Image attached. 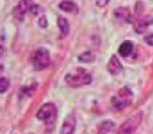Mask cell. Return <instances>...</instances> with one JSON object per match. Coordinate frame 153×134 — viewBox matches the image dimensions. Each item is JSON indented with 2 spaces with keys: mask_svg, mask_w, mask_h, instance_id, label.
<instances>
[{
  "mask_svg": "<svg viewBox=\"0 0 153 134\" xmlns=\"http://www.w3.org/2000/svg\"><path fill=\"white\" fill-rule=\"evenodd\" d=\"M65 81L70 87H82V86H87L92 83V74L86 71L85 68L77 67L74 71L67 73L65 76Z\"/></svg>",
  "mask_w": 153,
  "mask_h": 134,
  "instance_id": "obj_1",
  "label": "cell"
},
{
  "mask_svg": "<svg viewBox=\"0 0 153 134\" xmlns=\"http://www.w3.org/2000/svg\"><path fill=\"white\" fill-rule=\"evenodd\" d=\"M132 100H133V91L129 87H122L112 97V104L116 110H123L132 103Z\"/></svg>",
  "mask_w": 153,
  "mask_h": 134,
  "instance_id": "obj_2",
  "label": "cell"
},
{
  "mask_svg": "<svg viewBox=\"0 0 153 134\" xmlns=\"http://www.w3.org/2000/svg\"><path fill=\"white\" fill-rule=\"evenodd\" d=\"M27 13L37 14L39 13V6L34 4L33 0H20L19 4L14 9V16H16L19 20H23Z\"/></svg>",
  "mask_w": 153,
  "mask_h": 134,
  "instance_id": "obj_3",
  "label": "cell"
},
{
  "mask_svg": "<svg viewBox=\"0 0 153 134\" xmlns=\"http://www.w3.org/2000/svg\"><path fill=\"white\" fill-rule=\"evenodd\" d=\"M32 63H33L36 70H43V68L49 67V64H50V54H49V52L46 49H43V47L37 49L33 53V56H32Z\"/></svg>",
  "mask_w": 153,
  "mask_h": 134,
  "instance_id": "obj_4",
  "label": "cell"
},
{
  "mask_svg": "<svg viewBox=\"0 0 153 134\" xmlns=\"http://www.w3.org/2000/svg\"><path fill=\"white\" fill-rule=\"evenodd\" d=\"M56 116H57V108L54 106L53 103H46V104H43L40 110L37 111L36 114V117L39 119L40 121H45L47 124H50V123H53L56 120Z\"/></svg>",
  "mask_w": 153,
  "mask_h": 134,
  "instance_id": "obj_5",
  "label": "cell"
},
{
  "mask_svg": "<svg viewBox=\"0 0 153 134\" xmlns=\"http://www.w3.org/2000/svg\"><path fill=\"white\" fill-rule=\"evenodd\" d=\"M143 120V114L140 113H134L130 119H127L119 128V134H133L137 127L140 126V123Z\"/></svg>",
  "mask_w": 153,
  "mask_h": 134,
  "instance_id": "obj_6",
  "label": "cell"
},
{
  "mask_svg": "<svg viewBox=\"0 0 153 134\" xmlns=\"http://www.w3.org/2000/svg\"><path fill=\"white\" fill-rule=\"evenodd\" d=\"M152 24H153V14H149V16H145V17H139L133 23L136 33H145L147 27L152 26Z\"/></svg>",
  "mask_w": 153,
  "mask_h": 134,
  "instance_id": "obj_7",
  "label": "cell"
},
{
  "mask_svg": "<svg viewBox=\"0 0 153 134\" xmlns=\"http://www.w3.org/2000/svg\"><path fill=\"white\" fill-rule=\"evenodd\" d=\"M74 130H76V117L73 114H69L63 121L60 134H74Z\"/></svg>",
  "mask_w": 153,
  "mask_h": 134,
  "instance_id": "obj_8",
  "label": "cell"
},
{
  "mask_svg": "<svg viewBox=\"0 0 153 134\" xmlns=\"http://www.w3.org/2000/svg\"><path fill=\"white\" fill-rule=\"evenodd\" d=\"M114 16H116L119 20L126 21V23H132V24H133L134 20H136L127 7H119V9H116V10H114Z\"/></svg>",
  "mask_w": 153,
  "mask_h": 134,
  "instance_id": "obj_9",
  "label": "cell"
},
{
  "mask_svg": "<svg viewBox=\"0 0 153 134\" xmlns=\"http://www.w3.org/2000/svg\"><path fill=\"white\" fill-rule=\"evenodd\" d=\"M122 70H123V67H122V63L119 61V57L112 56V59L107 64V71L110 74H113V76H117V74L122 73Z\"/></svg>",
  "mask_w": 153,
  "mask_h": 134,
  "instance_id": "obj_10",
  "label": "cell"
},
{
  "mask_svg": "<svg viewBox=\"0 0 153 134\" xmlns=\"http://www.w3.org/2000/svg\"><path fill=\"white\" fill-rule=\"evenodd\" d=\"M134 53V44L132 41H123L122 44L119 46V54L120 56H123V57H129V56H132Z\"/></svg>",
  "mask_w": 153,
  "mask_h": 134,
  "instance_id": "obj_11",
  "label": "cell"
},
{
  "mask_svg": "<svg viewBox=\"0 0 153 134\" xmlns=\"http://www.w3.org/2000/svg\"><path fill=\"white\" fill-rule=\"evenodd\" d=\"M59 9L63 10V12H67V13H77L79 12V7L76 3L70 1V0H63L59 3Z\"/></svg>",
  "mask_w": 153,
  "mask_h": 134,
  "instance_id": "obj_12",
  "label": "cell"
},
{
  "mask_svg": "<svg viewBox=\"0 0 153 134\" xmlns=\"http://www.w3.org/2000/svg\"><path fill=\"white\" fill-rule=\"evenodd\" d=\"M57 27H59L60 36H62V37H66L67 34H69L70 27H69V21H67L65 17H59V19H57Z\"/></svg>",
  "mask_w": 153,
  "mask_h": 134,
  "instance_id": "obj_13",
  "label": "cell"
},
{
  "mask_svg": "<svg viewBox=\"0 0 153 134\" xmlns=\"http://www.w3.org/2000/svg\"><path fill=\"white\" fill-rule=\"evenodd\" d=\"M113 128H114V123L107 120V121H102L99 126H97V131H99V134H106L109 131H112Z\"/></svg>",
  "mask_w": 153,
  "mask_h": 134,
  "instance_id": "obj_14",
  "label": "cell"
},
{
  "mask_svg": "<svg viewBox=\"0 0 153 134\" xmlns=\"http://www.w3.org/2000/svg\"><path fill=\"white\" fill-rule=\"evenodd\" d=\"M79 60L80 61H85V63H92L94 60V56L93 53H90V52H86V53H82L79 56Z\"/></svg>",
  "mask_w": 153,
  "mask_h": 134,
  "instance_id": "obj_15",
  "label": "cell"
},
{
  "mask_svg": "<svg viewBox=\"0 0 153 134\" xmlns=\"http://www.w3.org/2000/svg\"><path fill=\"white\" fill-rule=\"evenodd\" d=\"M10 87V81L6 77H0V93H4L7 91Z\"/></svg>",
  "mask_w": 153,
  "mask_h": 134,
  "instance_id": "obj_16",
  "label": "cell"
},
{
  "mask_svg": "<svg viewBox=\"0 0 153 134\" xmlns=\"http://www.w3.org/2000/svg\"><path fill=\"white\" fill-rule=\"evenodd\" d=\"M145 41H146L149 46H153V34H147L145 37Z\"/></svg>",
  "mask_w": 153,
  "mask_h": 134,
  "instance_id": "obj_17",
  "label": "cell"
},
{
  "mask_svg": "<svg viewBox=\"0 0 153 134\" xmlns=\"http://www.w3.org/2000/svg\"><path fill=\"white\" fill-rule=\"evenodd\" d=\"M107 3H109V0H96V4L100 7H103V6H106Z\"/></svg>",
  "mask_w": 153,
  "mask_h": 134,
  "instance_id": "obj_18",
  "label": "cell"
},
{
  "mask_svg": "<svg viewBox=\"0 0 153 134\" xmlns=\"http://www.w3.org/2000/svg\"><path fill=\"white\" fill-rule=\"evenodd\" d=\"M40 26H42V27H46L47 26L46 17H45V16H42V17H40Z\"/></svg>",
  "mask_w": 153,
  "mask_h": 134,
  "instance_id": "obj_19",
  "label": "cell"
},
{
  "mask_svg": "<svg viewBox=\"0 0 153 134\" xmlns=\"http://www.w3.org/2000/svg\"><path fill=\"white\" fill-rule=\"evenodd\" d=\"M3 54H4V46H1V44H0V57H1Z\"/></svg>",
  "mask_w": 153,
  "mask_h": 134,
  "instance_id": "obj_20",
  "label": "cell"
},
{
  "mask_svg": "<svg viewBox=\"0 0 153 134\" xmlns=\"http://www.w3.org/2000/svg\"><path fill=\"white\" fill-rule=\"evenodd\" d=\"M1 71H3V66L0 64V73H1Z\"/></svg>",
  "mask_w": 153,
  "mask_h": 134,
  "instance_id": "obj_21",
  "label": "cell"
}]
</instances>
